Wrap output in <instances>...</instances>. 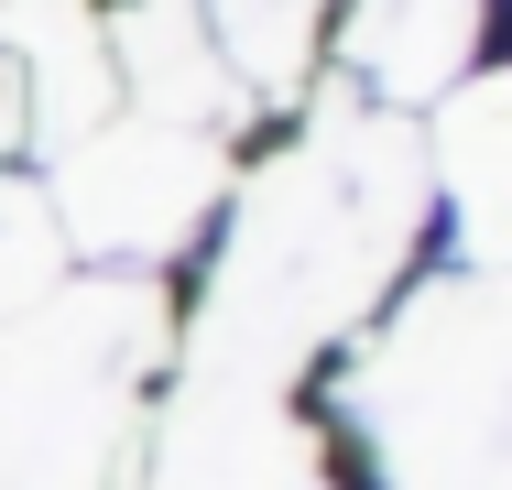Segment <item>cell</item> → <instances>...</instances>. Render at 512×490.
Returning <instances> with one entry per match:
<instances>
[{
  "label": "cell",
  "instance_id": "1",
  "mask_svg": "<svg viewBox=\"0 0 512 490\" xmlns=\"http://www.w3.org/2000/svg\"><path fill=\"white\" fill-rule=\"evenodd\" d=\"M502 392L512 338L491 273H425V284L349 349L338 425L360 436L371 490H502Z\"/></svg>",
  "mask_w": 512,
  "mask_h": 490
},
{
  "label": "cell",
  "instance_id": "2",
  "mask_svg": "<svg viewBox=\"0 0 512 490\" xmlns=\"http://www.w3.org/2000/svg\"><path fill=\"white\" fill-rule=\"evenodd\" d=\"M164 360L153 273H88L0 327V490H99L131 392Z\"/></svg>",
  "mask_w": 512,
  "mask_h": 490
},
{
  "label": "cell",
  "instance_id": "3",
  "mask_svg": "<svg viewBox=\"0 0 512 490\" xmlns=\"http://www.w3.org/2000/svg\"><path fill=\"white\" fill-rule=\"evenodd\" d=\"M218 207V142L186 120H99L55 153L44 218L66 251H88L99 273H153L175 262Z\"/></svg>",
  "mask_w": 512,
  "mask_h": 490
},
{
  "label": "cell",
  "instance_id": "4",
  "mask_svg": "<svg viewBox=\"0 0 512 490\" xmlns=\"http://www.w3.org/2000/svg\"><path fill=\"white\" fill-rule=\"evenodd\" d=\"M153 490H338V469L273 392H186Z\"/></svg>",
  "mask_w": 512,
  "mask_h": 490
},
{
  "label": "cell",
  "instance_id": "5",
  "mask_svg": "<svg viewBox=\"0 0 512 490\" xmlns=\"http://www.w3.org/2000/svg\"><path fill=\"white\" fill-rule=\"evenodd\" d=\"M502 131H512V88L491 66H469L458 88L425 109V207L458 218V273H491L502 262Z\"/></svg>",
  "mask_w": 512,
  "mask_h": 490
},
{
  "label": "cell",
  "instance_id": "6",
  "mask_svg": "<svg viewBox=\"0 0 512 490\" xmlns=\"http://www.w3.org/2000/svg\"><path fill=\"white\" fill-rule=\"evenodd\" d=\"M349 77L371 109H436L480 55V0H349Z\"/></svg>",
  "mask_w": 512,
  "mask_h": 490
},
{
  "label": "cell",
  "instance_id": "7",
  "mask_svg": "<svg viewBox=\"0 0 512 490\" xmlns=\"http://www.w3.org/2000/svg\"><path fill=\"white\" fill-rule=\"evenodd\" d=\"M109 77H131V98L153 109V120H186L197 131L207 109H229L240 77H229V55H218V33H207L197 0H131L120 22H109Z\"/></svg>",
  "mask_w": 512,
  "mask_h": 490
},
{
  "label": "cell",
  "instance_id": "8",
  "mask_svg": "<svg viewBox=\"0 0 512 490\" xmlns=\"http://www.w3.org/2000/svg\"><path fill=\"white\" fill-rule=\"evenodd\" d=\"M66 273V240H55V218H44V186H0V327L22 316V305H44V284Z\"/></svg>",
  "mask_w": 512,
  "mask_h": 490
}]
</instances>
